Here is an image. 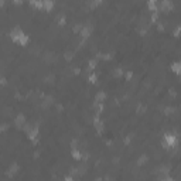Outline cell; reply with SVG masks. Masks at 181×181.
Masks as SVG:
<instances>
[{"instance_id": "cell-19", "label": "cell", "mask_w": 181, "mask_h": 181, "mask_svg": "<svg viewBox=\"0 0 181 181\" xmlns=\"http://www.w3.org/2000/svg\"><path fill=\"white\" fill-rule=\"evenodd\" d=\"M95 2H96V3H101V2H102V0H95Z\"/></svg>"}, {"instance_id": "cell-14", "label": "cell", "mask_w": 181, "mask_h": 181, "mask_svg": "<svg viewBox=\"0 0 181 181\" xmlns=\"http://www.w3.org/2000/svg\"><path fill=\"white\" fill-rule=\"evenodd\" d=\"M96 64H98V61H96V60H90V61H89L88 67H89V71H90V72H92V71L96 68Z\"/></svg>"}, {"instance_id": "cell-6", "label": "cell", "mask_w": 181, "mask_h": 181, "mask_svg": "<svg viewBox=\"0 0 181 181\" xmlns=\"http://www.w3.org/2000/svg\"><path fill=\"white\" fill-rule=\"evenodd\" d=\"M170 69L173 71L175 75H178V77H180V75H181V62H180V61L173 62V64H171V67H170Z\"/></svg>"}, {"instance_id": "cell-8", "label": "cell", "mask_w": 181, "mask_h": 181, "mask_svg": "<svg viewBox=\"0 0 181 181\" xmlns=\"http://www.w3.org/2000/svg\"><path fill=\"white\" fill-rule=\"evenodd\" d=\"M158 0H147V9L150 11H157L158 9Z\"/></svg>"}, {"instance_id": "cell-4", "label": "cell", "mask_w": 181, "mask_h": 181, "mask_svg": "<svg viewBox=\"0 0 181 181\" xmlns=\"http://www.w3.org/2000/svg\"><path fill=\"white\" fill-rule=\"evenodd\" d=\"M174 9V4L171 0H161L160 3V10L161 11H171Z\"/></svg>"}, {"instance_id": "cell-20", "label": "cell", "mask_w": 181, "mask_h": 181, "mask_svg": "<svg viewBox=\"0 0 181 181\" xmlns=\"http://www.w3.org/2000/svg\"><path fill=\"white\" fill-rule=\"evenodd\" d=\"M180 78H181V75H180Z\"/></svg>"}, {"instance_id": "cell-3", "label": "cell", "mask_w": 181, "mask_h": 181, "mask_svg": "<svg viewBox=\"0 0 181 181\" xmlns=\"http://www.w3.org/2000/svg\"><path fill=\"white\" fill-rule=\"evenodd\" d=\"M26 130H27V136L30 140H36L38 137V126H31V128H27L26 126Z\"/></svg>"}, {"instance_id": "cell-18", "label": "cell", "mask_w": 181, "mask_h": 181, "mask_svg": "<svg viewBox=\"0 0 181 181\" xmlns=\"http://www.w3.org/2000/svg\"><path fill=\"white\" fill-rule=\"evenodd\" d=\"M13 3L14 4H21L23 3V0H13Z\"/></svg>"}, {"instance_id": "cell-7", "label": "cell", "mask_w": 181, "mask_h": 181, "mask_svg": "<svg viewBox=\"0 0 181 181\" xmlns=\"http://www.w3.org/2000/svg\"><path fill=\"white\" fill-rule=\"evenodd\" d=\"M24 123H26V117H24L23 113L17 115L16 119H14V124H16L17 128H21V126H24Z\"/></svg>"}, {"instance_id": "cell-15", "label": "cell", "mask_w": 181, "mask_h": 181, "mask_svg": "<svg viewBox=\"0 0 181 181\" xmlns=\"http://www.w3.org/2000/svg\"><path fill=\"white\" fill-rule=\"evenodd\" d=\"M16 171H19V166H17L16 163H14L13 166H10V173H11V175H13L14 173H16Z\"/></svg>"}, {"instance_id": "cell-9", "label": "cell", "mask_w": 181, "mask_h": 181, "mask_svg": "<svg viewBox=\"0 0 181 181\" xmlns=\"http://www.w3.org/2000/svg\"><path fill=\"white\" fill-rule=\"evenodd\" d=\"M54 9V2L53 0H43V10L50 11Z\"/></svg>"}, {"instance_id": "cell-10", "label": "cell", "mask_w": 181, "mask_h": 181, "mask_svg": "<svg viewBox=\"0 0 181 181\" xmlns=\"http://www.w3.org/2000/svg\"><path fill=\"white\" fill-rule=\"evenodd\" d=\"M105 98H106V94H105L103 90H99L96 94V96H95V103H103Z\"/></svg>"}, {"instance_id": "cell-13", "label": "cell", "mask_w": 181, "mask_h": 181, "mask_svg": "<svg viewBox=\"0 0 181 181\" xmlns=\"http://www.w3.org/2000/svg\"><path fill=\"white\" fill-rule=\"evenodd\" d=\"M88 79H89V82H90V84H96V81H98V74H95L94 71H92Z\"/></svg>"}, {"instance_id": "cell-2", "label": "cell", "mask_w": 181, "mask_h": 181, "mask_svg": "<svg viewBox=\"0 0 181 181\" xmlns=\"http://www.w3.org/2000/svg\"><path fill=\"white\" fill-rule=\"evenodd\" d=\"M161 146L164 149H174L178 146V136L173 132H167V133L163 136V140H161Z\"/></svg>"}, {"instance_id": "cell-12", "label": "cell", "mask_w": 181, "mask_h": 181, "mask_svg": "<svg viewBox=\"0 0 181 181\" xmlns=\"http://www.w3.org/2000/svg\"><path fill=\"white\" fill-rule=\"evenodd\" d=\"M89 34H90V28H89V27H84V28H82V31H81V36H82L84 38L89 37Z\"/></svg>"}, {"instance_id": "cell-11", "label": "cell", "mask_w": 181, "mask_h": 181, "mask_svg": "<svg viewBox=\"0 0 181 181\" xmlns=\"http://www.w3.org/2000/svg\"><path fill=\"white\" fill-rule=\"evenodd\" d=\"M71 154H72V157H74V160H81V158H82V154H81V151L78 150V149H72V153H71Z\"/></svg>"}, {"instance_id": "cell-5", "label": "cell", "mask_w": 181, "mask_h": 181, "mask_svg": "<svg viewBox=\"0 0 181 181\" xmlns=\"http://www.w3.org/2000/svg\"><path fill=\"white\" fill-rule=\"evenodd\" d=\"M94 128L96 129L98 133H102V130H103V122L101 120L99 113H96V116L94 117Z\"/></svg>"}, {"instance_id": "cell-16", "label": "cell", "mask_w": 181, "mask_h": 181, "mask_svg": "<svg viewBox=\"0 0 181 181\" xmlns=\"http://www.w3.org/2000/svg\"><path fill=\"white\" fill-rule=\"evenodd\" d=\"M146 161H147V157H146V156H141L140 160L137 161V166H143L144 163H146Z\"/></svg>"}, {"instance_id": "cell-1", "label": "cell", "mask_w": 181, "mask_h": 181, "mask_svg": "<svg viewBox=\"0 0 181 181\" xmlns=\"http://www.w3.org/2000/svg\"><path fill=\"white\" fill-rule=\"evenodd\" d=\"M10 38H11V41H13V43L19 44V45H27V44H28V41H30V37H28V36H27L23 30H20L19 27H16L14 30H11Z\"/></svg>"}, {"instance_id": "cell-17", "label": "cell", "mask_w": 181, "mask_h": 181, "mask_svg": "<svg viewBox=\"0 0 181 181\" xmlns=\"http://www.w3.org/2000/svg\"><path fill=\"white\" fill-rule=\"evenodd\" d=\"M180 33H181V26H177V28H175L174 33H173V36H174V37H178Z\"/></svg>"}]
</instances>
